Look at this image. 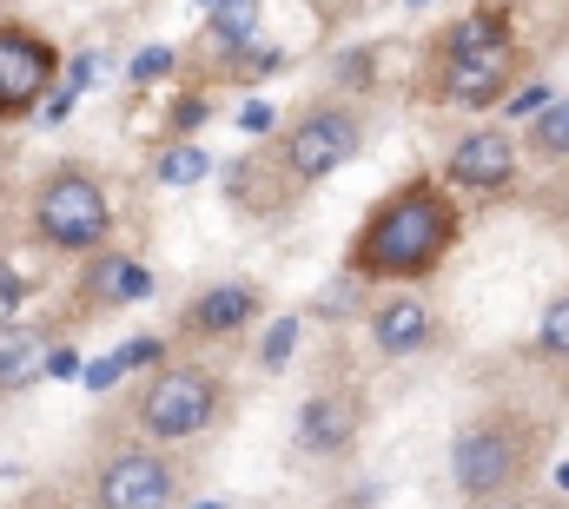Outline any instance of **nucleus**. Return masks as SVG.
I'll return each instance as SVG.
<instances>
[{
	"mask_svg": "<svg viewBox=\"0 0 569 509\" xmlns=\"http://www.w3.org/2000/svg\"><path fill=\"white\" fill-rule=\"evenodd\" d=\"M463 199L437 179V172H405L398 186H385L365 219L345 239V278L385 291V285H430L457 246H463Z\"/></svg>",
	"mask_w": 569,
	"mask_h": 509,
	"instance_id": "nucleus-1",
	"label": "nucleus"
},
{
	"mask_svg": "<svg viewBox=\"0 0 569 509\" xmlns=\"http://www.w3.org/2000/svg\"><path fill=\"white\" fill-rule=\"evenodd\" d=\"M365 146H371V100L325 87L298 113H284V127H272V139L259 152H246L226 172V192H232V206L284 212L298 192H311L331 172H345Z\"/></svg>",
	"mask_w": 569,
	"mask_h": 509,
	"instance_id": "nucleus-2",
	"label": "nucleus"
},
{
	"mask_svg": "<svg viewBox=\"0 0 569 509\" xmlns=\"http://www.w3.org/2000/svg\"><path fill=\"white\" fill-rule=\"evenodd\" d=\"M259 27H266V0H212V13H206V27H199V40H192L186 60H212L219 67L239 47H252Z\"/></svg>",
	"mask_w": 569,
	"mask_h": 509,
	"instance_id": "nucleus-14",
	"label": "nucleus"
},
{
	"mask_svg": "<svg viewBox=\"0 0 569 509\" xmlns=\"http://www.w3.org/2000/svg\"><path fill=\"white\" fill-rule=\"evenodd\" d=\"M550 457V423L530 403H483L450 430V497L463 509H483L510 490H530Z\"/></svg>",
	"mask_w": 569,
	"mask_h": 509,
	"instance_id": "nucleus-4",
	"label": "nucleus"
},
{
	"mask_svg": "<svg viewBox=\"0 0 569 509\" xmlns=\"http://www.w3.org/2000/svg\"><path fill=\"white\" fill-rule=\"evenodd\" d=\"M179 60H186L179 47H140V53H133V67H127V80H133V87H152V80L179 73Z\"/></svg>",
	"mask_w": 569,
	"mask_h": 509,
	"instance_id": "nucleus-20",
	"label": "nucleus"
},
{
	"mask_svg": "<svg viewBox=\"0 0 569 509\" xmlns=\"http://www.w3.org/2000/svg\"><path fill=\"white\" fill-rule=\"evenodd\" d=\"M550 219H557V232H563V246H569V166H563V186H557V199H550Z\"/></svg>",
	"mask_w": 569,
	"mask_h": 509,
	"instance_id": "nucleus-23",
	"label": "nucleus"
},
{
	"mask_svg": "<svg viewBox=\"0 0 569 509\" xmlns=\"http://www.w3.org/2000/svg\"><path fill=\"white\" fill-rule=\"evenodd\" d=\"M430 7H443V0H405V13H430Z\"/></svg>",
	"mask_w": 569,
	"mask_h": 509,
	"instance_id": "nucleus-26",
	"label": "nucleus"
},
{
	"mask_svg": "<svg viewBox=\"0 0 569 509\" xmlns=\"http://www.w3.org/2000/svg\"><path fill=\"white\" fill-rule=\"evenodd\" d=\"M523 166H530V159H523V139L510 127H470V132L450 139L437 179H443L463 206H503V199H517Z\"/></svg>",
	"mask_w": 569,
	"mask_h": 509,
	"instance_id": "nucleus-11",
	"label": "nucleus"
},
{
	"mask_svg": "<svg viewBox=\"0 0 569 509\" xmlns=\"http://www.w3.org/2000/svg\"><path fill=\"white\" fill-rule=\"evenodd\" d=\"M27 291H33V285L20 278V265H13V258L0 252V318H20V305H27Z\"/></svg>",
	"mask_w": 569,
	"mask_h": 509,
	"instance_id": "nucleus-22",
	"label": "nucleus"
},
{
	"mask_svg": "<svg viewBox=\"0 0 569 509\" xmlns=\"http://www.w3.org/2000/svg\"><path fill=\"white\" fill-rule=\"evenodd\" d=\"M206 509H219V503H206Z\"/></svg>",
	"mask_w": 569,
	"mask_h": 509,
	"instance_id": "nucleus-29",
	"label": "nucleus"
},
{
	"mask_svg": "<svg viewBox=\"0 0 569 509\" xmlns=\"http://www.w3.org/2000/svg\"><path fill=\"white\" fill-rule=\"evenodd\" d=\"M60 331L53 325H27V318H0V397L27 390L47 378V345Z\"/></svg>",
	"mask_w": 569,
	"mask_h": 509,
	"instance_id": "nucleus-15",
	"label": "nucleus"
},
{
	"mask_svg": "<svg viewBox=\"0 0 569 509\" xmlns=\"http://www.w3.org/2000/svg\"><path fill=\"white\" fill-rule=\"evenodd\" d=\"M206 120H212V93H186V100L172 107V120H166V139H192Z\"/></svg>",
	"mask_w": 569,
	"mask_h": 509,
	"instance_id": "nucleus-21",
	"label": "nucleus"
},
{
	"mask_svg": "<svg viewBox=\"0 0 569 509\" xmlns=\"http://www.w3.org/2000/svg\"><path fill=\"white\" fill-rule=\"evenodd\" d=\"M272 120H279L272 107H246V120H239V127H246V132H272Z\"/></svg>",
	"mask_w": 569,
	"mask_h": 509,
	"instance_id": "nucleus-25",
	"label": "nucleus"
},
{
	"mask_svg": "<svg viewBox=\"0 0 569 509\" xmlns=\"http://www.w3.org/2000/svg\"><path fill=\"white\" fill-rule=\"evenodd\" d=\"M212 172V152L199 146V139H166L159 152H152V179L159 186H199Z\"/></svg>",
	"mask_w": 569,
	"mask_h": 509,
	"instance_id": "nucleus-19",
	"label": "nucleus"
},
{
	"mask_svg": "<svg viewBox=\"0 0 569 509\" xmlns=\"http://www.w3.org/2000/svg\"><path fill=\"white\" fill-rule=\"evenodd\" d=\"M232 378L219 365H206L199 351H179L166 365H152L127 403V423L146 443H166V450H186V443H206L232 423Z\"/></svg>",
	"mask_w": 569,
	"mask_h": 509,
	"instance_id": "nucleus-5",
	"label": "nucleus"
},
{
	"mask_svg": "<svg viewBox=\"0 0 569 509\" xmlns=\"http://www.w3.org/2000/svg\"><path fill=\"white\" fill-rule=\"evenodd\" d=\"M298 338H305V311H279V318L259 325V351H252L259 378H279L284 365H291V351H298Z\"/></svg>",
	"mask_w": 569,
	"mask_h": 509,
	"instance_id": "nucleus-18",
	"label": "nucleus"
},
{
	"mask_svg": "<svg viewBox=\"0 0 569 509\" xmlns=\"http://www.w3.org/2000/svg\"><path fill=\"white\" fill-rule=\"evenodd\" d=\"M358 331H365L371 358H385V365H411V358H430V351L450 345V325H443L430 285H385V291H371Z\"/></svg>",
	"mask_w": 569,
	"mask_h": 509,
	"instance_id": "nucleus-10",
	"label": "nucleus"
},
{
	"mask_svg": "<svg viewBox=\"0 0 569 509\" xmlns=\"http://www.w3.org/2000/svg\"><path fill=\"white\" fill-rule=\"evenodd\" d=\"M60 67H67V53L53 33H40L27 20H0V127L40 113V100L60 87Z\"/></svg>",
	"mask_w": 569,
	"mask_h": 509,
	"instance_id": "nucleus-12",
	"label": "nucleus"
},
{
	"mask_svg": "<svg viewBox=\"0 0 569 509\" xmlns=\"http://www.w3.org/2000/svg\"><path fill=\"white\" fill-rule=\"evenodd\" d=\"M272 318V291L259 285V278H212V285H199L186 305H179V318H172V351H232V345H246L259 325Z\"/></svg>",
	"mask_w": 569,
	"mask_h": 509,
	"instance_id": "nucleus-8",
	"label": "nucleus"
},
{
	"mask_svg": "<svg viewBox=\"0 0 569 509\" xmlns=\"http://www.w3.org/2000/svg\"><path fill=\"white\" fill-rule=\"evenodd\" d=\"M159 291L152 265L120 246H100L93 258H80V278H73V318H113L127 305H146Z\"/></svg>",
	"mask_w": 569,
	"mask_h": 509,
	"instance_id": "nucleus-13",
	"label": "nucleus"
},
{
	"mask_svg": "<svg viewBox=\"0 0 569 509\" xmlns=\"http://www.w3.org/2000/svg\"><path fill=\"white\" fill-rule=\"evenodd\" d=\"M523 67H530V47L517 33V7L510 0H477L450 20H437L418 40L411 93L425 107H450V113H490V107L510 100Z\"/></svg>",
	"mask_w": 569,
	"mask_h": 509,
	"instance_id": "nucleus-3",
	"label": "nucleus"
},
{
	"mask_svg": "<svg viewBox=\"0 0 569 509\" xmlns=\"http://www.w3.org/2000/svg\"><path fill=\"white\" fill-rule=\"evenodd\" d=\"M113 226H120L113 192H107L100 166H87V159L47 166L33 179V192H27V239L47 258H73L80 265L100 246H113Z\"/></svg>",
	"mask_w": 569,
	"mask_h": 509,
	"instance_id": "nucleus-6",
	"label": "nucleus"
},
{
	"mask_svg": "<svg viewBox=\"0 0 569 509\" xmlns=\"http://www.w3.org/2000/svg\"><path fill=\"white\" fill-rule=\"evenodd\" d=\"M365 430H371V390L351 378H331V383H318V390H305L298 410H291V450L305 463H345V457H358Z\"/></svg>",
	"mask_w": 569,
	"mask_h": 509,
	"instance_id": "nucleus-9",
	"label": "nucleus"
},
{
	"mask_svg": "<svg viewBox=\"0 0 569 509\" xmlns=\"http://www.w3.org/2000/svg\"><path fill=\"white\" fill-rule=\"evenodd\" d=\"M517 358L537 365V371H569V285L550 291V305L537 311V331H530V345Z\"/></svg>",
	"mask_w": 569,
	"mask_h": 509,
	"instance_id": "nucleus-17",
	"label": "nucleus"
},
{
	"mask_svg": "<svg viewBox=\"0 0 569 509\" xmlns=\"http://www.w3.org/2000/svg\"><path fill=\"white\" fill-rule=\"evenodd\" d=\"M483 509H550L537 490H510V497H497V503H483Z\"/></svg>",
	"mask_w": 569,
	"mask_h": 509,
	"instance_id": "nucleus-24",
	"label": "nucleus"
},
{
	"mask_svg": "<svg viewBox=\"0 0 569 509\" xmlns=\"http://www.w3.org/2000/svg\"><path fill=\"white\" fill-rule=\"evenodd\" d=\"M523 159L537 166H569V93H550L530 120H523Z\"/></svg>",
	"mask_w": 569,
	"mask_h": 509,
	"instance_id": "nucleus-16",
	"label": "nucleus"
},
{
	"mask_svg": "<svg viewBox=\"0 0 569 509\" xmlns=\"http://www.w3.org/2000/svg\"><path fill=\"white\" fill-rule=\"evenodd\" d=\"M186 503V463L166 443L146 437H113L93 450L80 509H179Z\"/></svg>",
	"mask_w": 569,
	"mask_h": 509,
	"instance_id": "nucleus-7",
	"label": "nucleus"
},
{
	"mask_svg": "<svg viewBox=\"0 0 569 509\" xmlns=\"http://www.w3.org/2000/svg\"><path fill=\"white\" fill-rule=\"evenodd\" d=\"M33 509H80V503H33Z\"/></svg>",
	"mask_w": 569,
	"mask_h": 509,
	"instance_id": "nucleus-27",
	"label": "nucleus"
},
{
	"mask_svg": "<svg viewBox=\"0 0 569 509\" xmlns=\"http://www.w3.org/2000/svg\"><path fill=\"white\" fill-rule=\"evenodd\" d=\"M0 179H7V159H0Z\"/></svg>",
	"mask_w": 569,
	"mask_h": 509,
	"instance_id": "nucleus-28",
	"label": "nucleus"
}]
</instances>
